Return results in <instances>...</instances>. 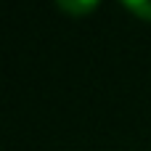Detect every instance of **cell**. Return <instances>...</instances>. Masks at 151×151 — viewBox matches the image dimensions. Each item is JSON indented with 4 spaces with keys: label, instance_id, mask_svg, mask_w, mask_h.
Here are the masks:
<instances>
[{
    "label": "cell",
    "instance_id": "6da1fadb",
    "mask_svg": "<svg viewBox=\"0 0 151 151\" xmlns=\"http://www.w3.org/2000/svg\"><path fill=\"white\" fill-rule=\"evenodd\" d=\"M56 5L72 16H85L98 5V0H56Z\"/></svg>",
    "mask_w": 151,
    "mask_h": 151
},
{
    "label": "cell",
    "instance_id": "7a4b0ae2",
    "mask_svg": "<svg viewBox=\"0 0 151 151\" xmlns=\"http://www.w3.org/2000/svg\"><path fill=\"white\" fill-rule=\"evenodd\" d=\"M119 3H122L127 11H133L135 16L151 21V0H119Z\"/></svg>",
    "mask_w": 151,
    "mask_h": 151
}]
</instances>
